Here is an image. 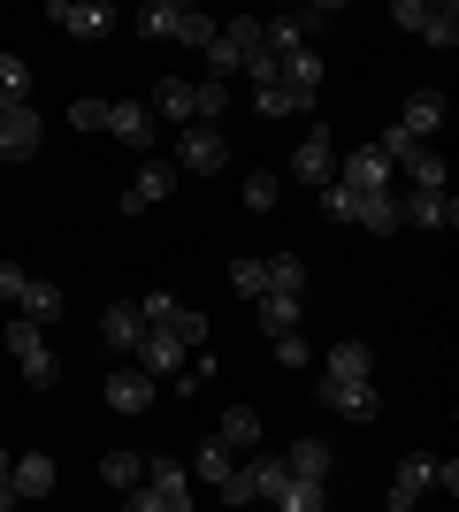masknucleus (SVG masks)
Instances as JSON below:
<instances>
[{
	"mask_svg": "<svg viewBox=\"0 0 459 512\" xmlns=\"http://www.w3.org/2000/svg\"><path fill=\"white\" fill-rule=\"evenodd\" d=\"M268 291H306V260L299 253H268Z\"/></svg>",
	"mask_w": 459,
	"mask_h": 512,
	"instance_id": "nucleus-37",
	"label": "nucleus"
},
{
	"mask_svg": "<svg viewBox=\"0 0 459 512\" xmlns=\"http://www.w3.org/2000/svg\"><path fill=\"white\" fill-rule=\"evenodd\" d=\"M322 375H345V383H352V375H375V352H368L360 337H345V344H329Z\"/></svg>",
	"mask_w": 459,
	"mask_h": 512,
	"instance_id": "nucleus-26",
	"label": "nucleus"
},
{
	"mask_svg": "<svg viewBox=\"0 0 459 512\" xmlns=\"http://www.w3.org/2000/svg\"><path fill=\"white\" fill-rule=\"evenodd\" d=\"M138 360H146V375H176V367L192 360V352H184L169 329H146V337H138Z\"/></svg>",
	"mask_w": 459,
	"mask_h": 512,
	"instance_id": "nucleus-20",
	"label": "nucleus"
},
{
	"mask_svg": "<svg viewBox=\"0 0 459 512\" xmlns=\"http://www.w3.org/2000/svg\"><path fill=\"white\" fill-rule=\"evenodd\" d=\"M291 8H306V0H291Z\"/></svg>",
	"mask_w": 459,
	"mask_h": 512,
	"instance_id": "nucleus-47",
	"label": "nucleus"
},
{
	"mask_svg": "<svg viewBox=\"0 0 459 512\" xmlns=\"http://www.w3.org/2000/svg\"><path fill=\"white\" fill-rule=\"evenodd\" d=\"M421 39L437 46V54H452V46H459V0H429V16H421Z\"/></svg>",
	"mask_w": 459,
	"mask_h": 512,
	"instance_id": "nucleus-25",
	"label": "nucleus"
},
{
	"mask_svg": "<svg viewBox=\"0 0 459 512\" xmlns=\"http://www.w3.org/2000/svg\"><path fill=\"white\" fill-rule=\"evenodd\" d=\"M16 291H23V268H16V260H0V299L16 306Z\"/></svg>",
	"mask_w": 459,
	"mask_h": 512,
	"instance_id": "nucleus-44",
	"label": "nucleus"
},
{
	"mask_svg": "<svg viewBox=\"0 0 459 512\" xmlns=\"http://www.w3.org/2000/svg\"><path fill=\"white\" fill-rule=\"evenodd\" d=\"M169 192H176V169H169V161H146V169H138V184H123V214L161 207Z\"/></svg>",
	"mask_w": 459,
	"mask_h": 512,
	"instance_id": "nucleus-13",
	"label": "nucleus"
},
{
	"mask_svg": "<svg viewBox=\"0 0 459 512\" xmlns=\"http://www.w3.org/2000/svg\"><path fill=\"white\" fill-rule=\"evenodd\" d=\"M153 115H169V123H192V77H161V85H153Z\"/></svg>",
	"mask_w": 459,
	"mask_h": 512,
	"instance_id": "nucleus-27",
	"label": "nucleus"
},
{
	"mask_svg": "<svg viewBox=\"0 0 459 512\" xmlns=\"http://www.w3.org/2000/svg\"><path fill=\"white\" fill-rule=\"evenodd\" d=\"M0 107H31V62L0 54Z\"/></svg>",
	"mask_w": 459,
	"mask_h": 512,
	"instance_id": "nucleus-29",
	"label": "nucleus"
},
{
	"mask_svg": "<svg viewBox=\"0 0 459 512\" xmlns=\"http://www.w3.org/2000/svg\"><path fill=\"white\" fill-rule=\"evenodd\" d=\"M176 161L192 176H215V169H230V138H222L215 123H184V146H176Z\"/></svg>",
	"mask_w": 459,
	"mask_h": 512,
	"instance_id": "nucleus-7",
	"label": "nucleus"
},
{
	"mask_svg": "<svg viewBox=\"0 0 459 512\" xmlns=\"http://www.w3.org/2000/svg\"><path fill=\"white\" fill-rule=\"evenodd\" d=\"M284 85L291 92H322V54H314V46H291L284 54Z\"/></svg>",
	"mask_w": 459,
	"mask_h": 512,
	"instance_id": "nucleus-28",
	"label": "nucleus"
},
{
	"mask_svg": "<svg viewBox=\"0 0 459 512\" xmlns=\"http://www.w3.org/2000/svg\"><path fill=\"white\" fill-rule=\"evenodd\" d=\"M161 329H169L184 352H199V344H207V314H199V306H184V299L169 306V321H161Z\"/></svg>",
	"mask_w": 459,
	"mask_h": 512,
	"instance_id": "nucleus-31",
	"label": "nucleus"
},
{
	"mask_svg": "<svg viewBox=\"0 0 459 512\" xmlns=\"http://www.w3.org/2000/svg\"><path fill=\"white\" fill-rule=\"evenodd\" d=\"M108 406L115 413H146L153 406V375H146V367H115V375H108Z\"/></svg>",
	"mask_w": 459,
	"mask_h": 512,
	"instance_id": "nucleus-16",
	"label": "nucleus"
},
{
	"mask_svg": "<svg viewBox=\"0 0 459 512\" xmlns=\"http://www.w3.org/2000/svg\"><path fill=\"white\" fill-rule=\"evenodd\" d=\"M138 31L169 46H207L215 39V16L207 8H176V0H138Z\"/></svg>",
	"mask_w": 459,
	"mask_h": 512,
	"instance_id": "nucleus-1",
	"label": "nucleus"
},
{
	"mask_svg": "<svg viewBox=\"0 0 459 512\" xmlns=\"http://www.w3.org/2000/svg\"><path fill=\"white\" fill-rule=\"evenodd\" d=\"M176 8H199V0H176Z\"/></svg>",
	"mask_w": 459,
	"mask_h": 512,
	"instance_id": "nucleus-46",
	"label": "nucleus"
},
{
	"mask_svg": "<svg viewBox=\"0 0 459 512\" xmlns=\"http://www.w3.org/2000/svg\"><path fill=\"white\" fill-rule=\"evenodd\" d=\"M16 314H23V321H39V329H54V321L69 314L62 283H39V276H23V291H16Z\"/></svg>",
	"mask_w": 459,
	"mask_h": 512,
	"instance_id": "nucleus-11",
	"label": "nucleus"
},
{
	"mask_svg": "<svg viewBox=\"0 0 459 512\" xmlns=\"http://www.w3.org/2000/svg\"><path fill=\"white\" fill-rule=\"evenodd\" d=\"M375 153H383V161H391V169L406 176V169H414V161H421V153H429V138H414V130H406V123H383V138H375Z\"/></svg>",
	"mask_w": 459,
	"mask_h": 512,
	"instance_id": "nucleus-19",
	"label": "nucleus"
},
{
	"mask_svg": "<svg viewBox=\"0 0 459 512\" xmlns=\"http://www.w3.org/2000/svg\"><path fill=\"white\" fill-rule=\"evenodd\" d=\"M337 184H352V192H391L398 169H391L375 146H360V153H345V161H337Z\"/></svg>",
	"mask_w": 459,
	"mask_h": 512,
	"instance_id": "nucleus-10",
	"label": "nucleus"
},
{
	"mask_svg": "<svg viewBox=\"0 0 459 512\" xmlns=\"http://www.w3.org/2000/svg\"><path fill=\"white\" fill-rule=\"evenodd\" d=\"M54 490V459H46V451H23L16 459V497H46Z\"/></svg>",
	"mask_w": 459,
	"mask_h": 512,
	"instance_id": "nucleus-30",
	"label": "nucleus"
},
{
	"mask_svg": "<svg viewBox=\"0 0 459 512\" xmlns=\"http://www.w3.org/2000/svg\"><path fill=\"white\" fill-rule=\"evenodd\" d=\"M352 222L375 230V237H391L398 230V192H360V199H352Z\"/></svg>",
	"mask_w": 459,
	"mask_h": 512,
	"instance_id": "nucleus-21",
	"label": "nucleus"
},
{
	"mask_svg": "<svg viewBox=\"0 0 459 512\" xmlns=\"http://www.w3.org/2000/svg\"><path fill=\"white\" fill-rule=\"evenodd\" d=\"M253 314H261L268 337H284V329H299V291H261V299H253Z\"/></svg>",
	"mask_w": 459,
	"mask_h": 512,
	"instance_id": "nucleus-23",
	"label": "nucleus"
},
{
	"mask_svg": "<svg viewBox=\"0 0 459 512\" xmlns=\"http://www.w3.org/2000/svg\"><path fill=\"white\" fill-rule=\"evenodd\" d=\"M46 146V123L31 107H0V161H31Z\"/></svg>",
	"mask_w": 459,
	"mask_h": 512,
	"instance_id": "nucleus-9",
	"label": "nucleus"
},
{
	"mask_svg": "<svg viewBox=\"0 0 459 512\" xmlns=\"http://www.w3.org/2000/svg\"><path fill=\"white\" fill-rule=\"evenodd\" d=\"M138 337H146L138 299H123V306H108V314H100V344H108V352H138Z\"/></svg>",
	"mask_w": 459,
	"mask_h": 512,
	"instance_id": "nucleus-17",
	"label": "nucleus"
},
{
	"mask_svg": "<svg viewBox=\"0 0 459 512\" xmlns=\"http://www.w3.org/2000/svg\"><path fill=\"white\" fill-rule=\"evenodd\" d=\"M8 360H16V375H23V383H31V390H54V383H62V360H54V344H46V329H39V321H8Z\"/></svg>",
	"mask_w": 459,
	"mask_h": 512,
	"instance_id": "nucleus-3",
	"label": "nucleus"
},
{
	"mask_svg": "<svg viewBox=\"0 0 459 512\" xmlns=\"http://www.w3.org/2000/svg\"><path fill=\"white\" fill-rule=\"evenodd\" d=\"M306 8H314V16H337V8H352V0H306Z\"/></svg>",
	"mask_w": 459,
	"mask_h": 512,
	"instance_id": "nucleus-45",
	"label": "nucleus"
},
{
	"mask_svg": "<svg viewBox=\"0 0 459 512\" xmlns=\"http://www.w3.org/2000/svg\"><path fill=\"white\" fill-rule=\"evenodd\" d=\"M398 123L414 130V138H437V130H444V92L437 85H414V92H406V107H398Z\"/></svg>",
	"mask_w": 459,
	"mask_h": 512,
	"instance_id": "nucleus-14",
	"label": "nucleus"
},
{
	"mask_svg": "<svg viewBox=\"0 0 459 512\" xmlns=\"http://www.w3.org/2000/svg\"><path fill=\"white\" fill-rule=\"evenodd\" d=\"M46 16H54V31H69V39H92V46L115 39V23H123L108 0H46Z\"/></svg>",
	"mask_w": 459,
	"mask_h": 512,
	"instance_id": "nucleus-4",
	"label": "nucleus"
},
{
	"mask_svg": "<svg viewBox=\"0 0 459 512\" xmlns=\"http://www.w3.org/2000/svg\"><path fill=\"white\" fill-rule=\"evenodd\" d=\"M16 505V459H8V451H0V512Z\"/></svg>",
	"mask_w": 459,
	"mask_h": 512,
	"instance_id": "nucleus-43",
	"label": "nucleus"
},
{
	"mask_svg": "<svg viewBox=\"0 0 459 512\" xmlns=\"http://www.w3.org/2000/svg\"><path fill=\"white\" fill-rule=\"evenodd\" d=\"M268 344H276V360H284V367H306V360H314V352H306V337H299V329H284V337H268Z\"/></svg>",
	"mask_w": 459,
	"mask_h": 512,
	"instance_id": "nucleus-40",
	"label": "nucleus"
},
{
	"mask_svg": "<svg viewBox=\"0 0 459 512\" xmlns=\"http://www.w3.org/2000/svg\"><path fill=\"white\" fill-rule=\"evenodd\" d=\"M69 123H77V130H108V100H77V107H69Z\"/></svg>",
	"mask_w": 459,
	"mask_h": 512,
	"instance_id": "nucleus-41",
	"label": "nucleus"
},
{
	"mask_svg": "<svg viewBox=\"0 0 459 512\" xmlns=\"http://www.w3.org/2000/svg\"><path fill=\"white\" fill-rule=\"evenodd\" d=\"M100 482H115V490H138V482H146V459H138V451H108V459H100Z\"/></svg>",
	"mask_w": 459,
	"mask_h": 512,
	"instance_id": "nucleus-36",
	"label": "nucleus"
},
{
	"mask_svg": "<svg viewBox=\"0 0 459 512\" xmlns=\"http://www.w3.org/2000/svg\"><path fill=\"white\" fill-rule=\"evenodd\" d=\"M276 199H284V184H276L268 169H253V176H245V207H253V214H268Z\"/></svg>",
	"mask_w": 459,
	"mask_h": 512,
	"instance_id": "nucleus-38",
	"label": "nucleus"
},
{
	"mask_svg": "<svg viewBox=\"0 0 459 512\" xmlns=\"http://www.w3.org/2000/svg\"><path fill=\"white\" fill-rule=\"evenodd\" d=\"M421 16H429V0H391V23H398V31H421Z\"/></svg>",
	"mask_w": 459,
	"mask_h": 512,
	"instance_id": "nucleus-42",
	"label": "nucleus"
},
{
	"mask_svg": "<svg viewBox=\"0 0 459 512\" xmlns=\"http://www.w3.org/2000/svg\"><path fill=\"white\" fill-rule=\"evenodd\" d=\"M398 222H414V230H452L459 207L444 184H406V199H398Z\"/></svg>",
	"mask_w": 459,
	"mask_h": 512,
	"instance_id": "nucleus-6",
	"label": "nucleus"
},
{
	"mask_svg": "<svg viewBox=\"0 0 459 512\" xmlns=\"http://www.w3.org/2000/svg\"><path fill=\"white\" fill-rule=\"evenodd\" d=\"M108 130L123 138V146L146 153V146H153V107H138V100H108Z\"/></svg>",
	"mask_w": 459,
	"mask_h": 512,
	"instance_id": "nucleus-18",
	"label": "nucleus"
},
{
	"mask_svg": "<svg viewBox=\"0 0 459 512\" xmlns=\"http://www.w3.org/2000/svg\"><path fill=\"white\" fill-rule=\"evenodd\" d=\"M421 497H429V451H406V459H398V474H391V512L421 505Z\"/></svg>",
	"mask_w": 459,
	"mask_h": 512,
	"instance_id": "nucleus-15",
	"label": "nucleus"
},
{
	"mask_svg": "<svg viewBox=\"0 0 459 512\" xmlns=\"http://www.w3.org/2000/svg\"><path fill=\"white\" fill-rule=\"evenodd\" d=\"M322 497H329V490L314 482V474H291V482L268 497V505H284V512H322Z\"/></svg>",
	"mask_w": 459,
	"mask_h": 512,
	"instance_id": "nucleus-33",
	"label": "nucleus"
},
{
	"mask_svg": "<svg viewBox=\"0 0 459 512\" xmlns=\"http://www.w3.org/2000/svg\"><path fill=\"white\" fill-rule=\"evenodd\" d=\"M322 413H345V421H383V398H375V375H322Z\"/></svg>",
	"mask_w": 459,
	"mask_h": 512,
	"instance_id": "nucleus-5",
	"label": "nucleus"
},
{
	"mask_svg": "<svg viewBox=\"0 0 459 512\" xmlns=\"http://www.w3.org/2000/svg\"><path fill=\"white\" fill-rule=\"evenodd\" d=\"M215 436H222L230 451H261V413H253V406H230V413L215 421Z\"/></svg>",
	"mask_w": 459,
	"mask_h": 512,
	"instance_id": "nucleus-24",
	"label": "nucleus"
},
{
	"mask_svg": "<svg viewBox=\"0 0 459 512\" xmlns=\"http://www.w3.org/2000/svg\"><path fill=\"white\" fill-rule=\"evenodd\" d=\"M230 283H238L245 299H261L268 291V260H230Z\"/></svg>",
	"mask_w": 459,
	"mask_h": 512,
	"instance_id": "nucleus-39",
	"label": "nucleus"
},
{
	"mask_svg": "<svg viewBox=\"0 0 459 512\" xmlns=\"http://www.w3.org/2000/svg\"><path fill=\"white\" fill-rule=\"evenodd\" d=\"M291 176H299V184H329V176H337V138H329V123H306L299 153H291Z\"/></svg>",
	"mask_w": 459,
	"mask_h": 512,
	"instance_id": "nucleus-8",
	"label": "nucleus"
},
{
	"mask_svg": "<svg viewBox=\"0 0 459 512\" xmlns=\"http://www.w3.org/2000/svg\"><path fill=\"white\" fill-rule=\"evenodd\" d=\"M199 62H207V77H222V85H230V77H245V46L230 39V31H215V39L199 46Z\"/></svg>",
	"mask_w": 459,
	"mask_h": 512,
	"instance_id": "nucleus-22",
	"label": "nucleus"
},
{
	"mask_svg": "<svg viewBox=\"0 0 459 512\" xmlns=\"http://www.w3.org/2000/svg\"><path fill=\"white\" fill-rule=\"evenodd\" d=\"M230 467H238V451L222 444V436H207V444H199V459H192V474H199V482H215V490H222V474H230Z\"/></svg>",
	"mask_w": 459,
	"mask_h": 512,
	"instance_id": "nucleus-34",
	"label": "nucleus"
},
{
	"mask_svg": "<svg viewBox=\"0 0 459 512\" xmlns=\"http://www.w3.org/2000/svg\"><path fill=\"white\" fill-rule=\"evenodd\" d=\"M284 467H291V474H314V482H329V444H322V436H299Z\"/></svg>",
	"mask_w": 459,
	"mask_h": 512,
	"instance_id": "nucleus-35",
	"label": "nucleus"
},
{
	"mask_svg": "<svg viewBox=\"0 0 459 512\" xmlns=\"http://www.w3.org/2000/svg\"><path fill=\"white\" fill-rule=\"evenodd\" d=\"M322 107V92H291V85H253V115H268V123H291V115H314Z\"/></svg>",
	"mask_w": 459,
	"mask_h": 512,
	"instance_id": "nucleus-12",
	"label": "nucleus"
},
{
	"mask_svg": "<svg viewBox=\"0 0 459 512\" xmlns=\"http://www.w3.org/2000/svg\"><path fill=\"white\" fill-rule=\"evenodd\" d=\"M131 512H192V467H176V459H146V482L123 490Z\"/></svg>",
	"mask_w": 459,
	"mask_h": 512,
	"instance_id": "nucleus-2",
	"label": "nucleus"
},
{
	"mask_svg": "<svg viewBox=\"0 0 459 512\" xmlns=\"http://www.w3.org/2000/svg\"><path fill=\"white\" fill-rule=\"evenodd\" d=\"M222 115H230V85H222V77H199L192 85V123H222Z\"/></svg>",
	"mask_w": 459,
	"mask_h": 512,
	"instance_id": "nucleus-32",
	"label": "nucleus"
}]
</instances>
